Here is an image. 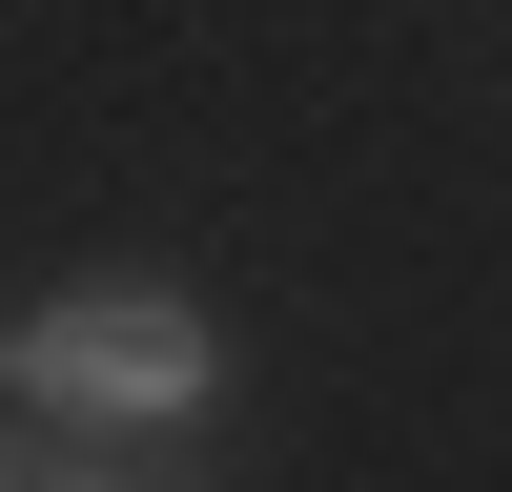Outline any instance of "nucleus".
<instances>
[{
    "mask_svg": "<svg viewBox=\"0 0 512 492\" xmlns=\"http://www.w3.org/2000/svg\"><path fill=\"white\" fill-rule=\"evenodd\" d=\"M0 410H62L82 451H185L205 410H226V328H205L185 287H144V267L41 287V308L0 328Z\"/></svg>",
    "mask_w": 512,
    "mask_h": 492,
    "instance_id": "obj_1",
    "label": "nucleus"
},
{
    "mask_svg": "<svg viewBox=\"0 0 512 492\" xmlns=\"http://www.w3.org/2000/svg\"><path fill=\"white\" fill-rule=\"evenodd\" d=\"M0 492H164V472H123V451H21Z\"/></svg>",
    "mask_w": 512,
    "mask_h": 492,
    "instance_id": "obj_2",
    "label": "nucleus"
},
{
    "mask_svg": "<svg viewBox=\"0 0 512 492\" xmlns=\"http://www.w3.org/2000/svg\"><path fill=\"white\" fill-rule=\"evenodd\" d=\"M0 472H21V451H0Z\"/></svg>",
    "mask_w": 512,
    "mask_h": 492,
    "instance_id": "obj_3",
    "label": "nucleus"
}]
</instances>
